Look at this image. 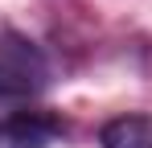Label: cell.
Instances as JSON below:
<instances>
[{
    "label": "cell",
    "instance_id": "6da1fadb",
    "mask_svg": "<svg viewBox=\"0 0 152 148\" xmlns=\"http://www.w3.org/2000/svg\"><path fill=\"white\" fill-rule=\"evenodd\" d=\"M103 148H152V119L148 115H119L103 123L99 132Z\"/></svg>",
    "mask_w": 152,
    "mask_h": 148
},
{
    "label": "cell",
    "instance_id": "3957f363",
    "mask_svg": "<svg viewBox=\"0 0 152 148\" xmlns=\"http://www.w3.org/2000/svg\"><path fill=\"white\" fill-rule=\"evenodd\" d=\"M33 91V78L25 66H0V99H21Z\"/></svg>",
    "mask_w": 152,
    "mask_h": 148
},
{
    "label": "cell",
    "instance_id": "7a4b0ae2",
    "mask_svg": "<svg viewBox=\"0 0 152 148\" xmlns=\"http://www.w3.org/2000/svg\"><path fill=\"white\" fill-rule=\"evenodd\" d=\"M45 127L29 115H12L0 119V148H45Z\"/></svg>",
    "mask_w": 152,
    "mask_h": 148
}]
</instances>
